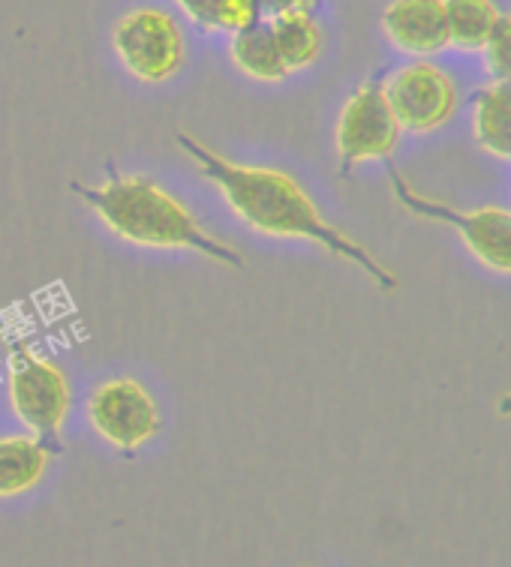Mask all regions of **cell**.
<instances>
[{
  "instance_id": "obj_6",
  "label": "cell",
  "mask_w": 511,
  "mask_h": 567,
  "mask_svg": "<svg viewBox=\"0 0 511 567\" xmlns=\"http://www.w3.org/2000/svg\"><path fill=\"white\" fill-rule=\"evenodd\" d=\"M403 130L397 126L388 109L382 79H367L358 84L340 109L335 130L340 175H352L358 165L388 163L400 145Z\"/></svg>"
},
{
  "instance_id": "obj_2",
  "label": "cell",
  "mask_w": 511,
  "mask_h": 567,
  "mask_svg": "<svg viewBox=\"0 0 511 567\" xmlns=\"http://www.w3.org/2000/svg\"><path fill=\"white\" fill-rule=\"evenodd\" d=\"M75 196L94 207L96 217L115 238L147 249H190L214 258L229 268H244V258L219 244L208 228H202L190 207L177 202L151 175H117L109 172L105 184H70Z\"/></svg>"
},
{
  "instance_id": "obj_13",
  "label": "cell",
  "mask_w": 511,
  "mask_h": 567,
  "mask_svg": "<svg viewBox=\"0 0 511 567\" xmlns=\"http://www.w3.org/2000/svg\"><path fill=\"white\" fill-rule=\"evenodd\" d=\"M268 24H272L274 42L280 49L289 75L302 73L319 61L325 49V33L314 12H280V16L268 19Z\"/></svg>"
},
{
  "instance_id": "obj_1",
  "label": "cell",
  "mask_w": 511,
  "mask_h": 567,
  "mask_svg": "<svg viewBox=\"0 0 511 567\" xmlns=\"http://www.w3.org/2000/svg\"><path fill=\"white\" fill-rule=\"evenodd\" d=\"M175 142L196 163L198 175L208 177L211 184L217 186L223 202L247 228L268 235V238L310 240L325 252L365 270L382 291L397 289L395 274L370 249L331 226L295 177L277 172V168H265V165L235 163L187 133H175Z\"/></svg>"
},
{
  "instance_id": "obj_12",
  "label": "cell",
  "mask_w": 511,
  "mask_h": 567,
  "mask_svg": "<svg viewBox=\"0 0 511 567\" xmlns=\"http://www.w3.org/2000/svg\"><path fill=\"white\" fill-rule=\"evenodd\" d=\"M52 447L37 435H3L0 439V498L21 495L40 484L49 468Z\"/></svg>"
},
{
  "instance_id": "obj_14",
  "label": "cell",
  "mask_w": 511,
  "mask_h": 567,
  "mask_svg": "<svg viewBox=\"0 0 511 567\" xmlns=\"http://www.w3.org/2000/svg\"><path fill=\"white\" fill-rule=\"evenodd\" d=\"M497 0H446V28L449 49L458 52H481L500 19Z\"/></svg>"
},
{
  "instance_id": "obj_4",
  "label": "cell",
  "mask_w": 511,
  "mask_h": 567,
  "mask_svg": "<svg viewBox=\"0 0 511 567\" xmlns=\"http://www.w3.org/2000/svg\"><path fill=\"white\" fill-rule=\"evenodd\" d=\"M388 181H391L395 198L407 207L412 217L454 228L458 238L463 240V247L470 249L484 268L502 274V277H511V207H458L449 205V202H439V198L418 193L395 165H388Z\"/></svg>"
},
{
  "instance_id": "obj_9",
  "label": "cell",
  "mask_w": 511,
  "mask_h": 567,
  "mask_svg": "<svg viewBox=\"0 0 511 567\" xmlns=\"http://www.w3.org/2000/svg\"><path fill=\"white\" fill-rule=\"evenodd\" d=\"M379 24L397 52L416 61L449 49L446 0H388Z\"/></svg>"
},
{
  "instance_id": "obj_8",
  "label": "cell",
  "mask_w": 511,
  "mask_h": 567,
  "mask_svg": "<svg viewBox=\"0 0 511 567\" xmlns=\"http://www.w3.org/2000/svg\"><path fill=\"white\" fill-rule=\"evenodd\" d=\"M88 421L94 433L133 456L160 433V412L154 396L136 379H109L88 396Z\"/></svg>"
},
{
  "instance_id": "obj_17",
  "label": "cell",
  "mask_w": 511,
  "mask_h": 567,
  "mask_svg": "<svg viewBox=\"0 0 511 567\" xmlns=\"http://www.w3.org/2000/svg\"><path fill=\"white\" fill-rule=\"evenodd\" d=\"M323 0H256L262 19H274L280 12H314Z\"/></svg>"
},
{
  "instance_id": "obj_16",
  "label": "cell",
  "mask_w": 511,
  "mask_h": 567,
  "mask_svg": "<svg viewBox=\"0 0 511 567\" xmlns=\"http://www.w3.org/2000/svg\"><path fill=\"white\" fill-rule=\"evenodd\" d=\"M479 54L491 82L511 84V12H500V19Z\"/></svg>"
},
{
  "instance_id": "obj_15",
  "label": "cell",
  "mask_w": 511,
  "mask_h": 567,
  "mask_svg": "<svg viewBox=\"0 0 511 567\" xmlns=\"http://www.w3.org/2000/svg\"><path fill=\"white\" fill-rule=\"evenodd\" d=\"M198 31L235 33L259 21L256 0H175Z\"/></svg>"
},
{
  "instance_id": "obj_10",
  "label": "cell",
  "mask_w": 511,
  "mask_h": 567,
  "mask_svg": "<svg viewBox=\"0 0 511 567\" xmlns=\"http://www.w3.org/2000/svg\"><path fill=\"white\" fill-rule=\"evenodd\" d=\"M472 138L481 151L511 163V84L488 82L472 93Z\"/></svg>"
},
{
  "instance_id": "obj_7",
  "label": "cell",
  "mask_w": 511,
  "mask_h": 567,
  "mask_svg": "<svg viewBox=\"0 0 511 567\" xmlns=\"http://www.w3.org/2000/svg\"><path fill=\"white\" fill-rule=\"evenodd\" d=\"M382 91L397 126L412 135L442 130L458 114L460 105L458 82L430 58L397 66L395 73L382 79Z\"/></svg>"
},
{
  "instance_id": "obj_5",
  "label": "cell",
  "mask_w": 511,
  "mask_h": 567,
  "mask_svg": "<svg viewBox=\"0 0 511 567\" xmlns=\"http://www.w3.org/2000/svg\"><path fill=\"white\" fill-rule=\"evenodd\" d=\"M112 49L133 79L163 84L181 73L187 40L172 12L160 7H136L121 16L112 31Z\"/></svg>"
},
{
  "instance_id": "obj_11",
  "label": "cell",
  "mask_w": 511,
  "mask_h": 567,
  "mask_svg": "<svg viewBox=\"0 0 511 567\" xmlns=\"http://www.w3.org/2000/svg\"><path fill=\"white\" fill-rule=\"evenodd\" d=\"M229 58L235 63V70L253 79V82L274 84L289 75L280 58V49L274 42L268 19L253 21L251 28L229 33Z\"/></svg>"
},
{
  "instance_id": "obj_3",
  "label": "cell",
  "mask_w": 511,
  "mask_h": 567,
  "mask_svg": "<svg viewBox=\"0 0 511 567\" xmlns=\"http://www.w3.org/2000/svg\"><path fill=\"white\" fill-rule=\"evenodd\" d=\"M7 396H10V409L16 417L40 442L49 444L52 454H58L63 423L73 405L70 382L61 367L42 358L31 342L12 340L10 354H7Z\"/></svg>"
}]
</instances>
